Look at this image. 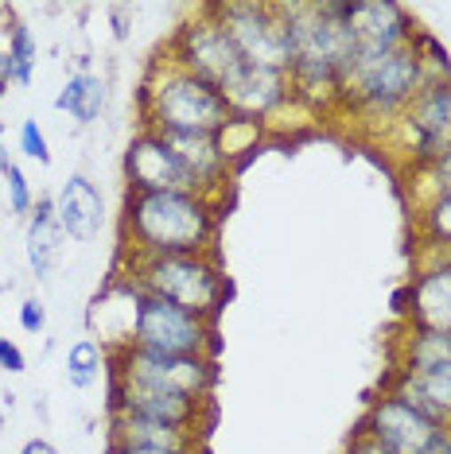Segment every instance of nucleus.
Returning a JSON list of instances; mask_svg holds the SVG:
<instances>
[{
    "label": "nucleus",
    "instance_id": "obj_1",
    "mask_svg": "<svg viewBox=\"0 0 451 454\" xmlns=\"http://www.w3.org/2000/svg\"><path fill=\"white\" fill-rule=\"evenodd\" d=\"M289 24V82L292 101L315 121L343 109L346 78L358 63V43L346 24V0L281 4Z\"/></svg>",
    "mask_w": 451,
    "mask_h": 454
},
{
    "label": "nucleus",
    "instance_id": "obj_2",
    "mask_svg": "<svg viewBox=\"0 0 451 454\" xmlns=\"http://www.w3.org/2000/svg\"><path fill=\"white\" fill-rule=\"evenodd\" d=\"M226 199L187 191H125L117 256H194L218 253Z\"/></svg>",
    "mask_w": 451,
    "mask_h": 454
},
{
    "label": "nucleus",
    "instance_id": "obj_3",
    "mask_svg": "<svg viewBox=\"0 0 451 454\" xmlns=\"http://www.w3.org/2000/svg\"><path fill=\"white\" fill-rule=\"evenodd\" d=\"M137 117L140 129L160 132V137H176V132H210V137H218L233 121V113L218 86L187 74L160 51L148 63L145 78H140Z\"/></svg>",
    "mask_w": 451,
    "mask_h": 454
},
{
    "label": "nucleus",
    "instance_id": "obj_4",
    "mask_svg": "<svg viewBox=\"0 0 451 454\" xmlns=\"http://www.w3.org/2000/svg\"><path fill=\"white\" fill-rule=\"evenodd\" d=\"M113 276L132 284L137 292L160 295V299H168V303L183 307V311L210 318V323H218L226 299H230V280H226V268L218 261V253L140 256V261L117 256Z\"/></svg>",
    "mask_w": 451,
    "mask_h": 454
},
{
    "label": "nucleus",
    "instance_id": "obj_5",
    "mask_svg": "<svg viewBox=\"0 0 451 454\" xmlns=\"http://www.w3.org/2000/svg\"><path fill=\"white\" fill-rule=\"evenodd\" d=\"M424 67H420L416 47L408 43L389 55H358V63L346 78L343 113L354 121H382L393 125L401 113L413 106V98L424 90Z\"/></svg>",
    "mask_w": 451,
    "mask_h": 454
},
{
    "label": "nucleus",
    "instance_id": "obj_6",
    "mask_svg": "<svg viewBox=\"0 0 451 454\" xmlns=\"http://www.w3.org/2000/svg\"><path fill=\"white\" fill-rule=\"evenodd\" d=\"M113 280H117V276H113ZM125 346L152 349V354L214 357V349H218V323L132 287V323H129Z\"/></svg>",
    "mask_w": 451,
    "mask_h": 454
},
{
    "label": "nucleus",
    "instance_id": "obj_7",
    "mask_svg": "<svg viewBox=\"0 0 451 454\" xmlns=\"http://www.w3.org/2000/svg\"><path fill=\"white\" fill-rule=\"evenodd\" d=\"M109 377L132 380L145 388H168L194 400H210L218 385V365L214 357H183V354H152L137 346L109 349Z\"/></svg>",
    "mask_w": 451,
    "mask_h": 454
},
{
    "label": "nucleus",
    "instance_id": "obj_8",
    "mask_svg": "<svg viewBox=\"0 0 451 454\" xmlns=\"http://www.w3.org/2000/svg\"><path fill=\"white\" fill-rule=\"evenodd\" d=\"M163 55L176 67L187 70V74L210 82V86H218V90L245 67L241 51L233 47L226 27L214 20L210 4H202L194 16L183 20L176 32H171L168 43H163Z\"/></svg>",
    "mask_w": 451,
    "mask_h": 454
},
{
    "label": "nucleus",
    "instance_id": "obj_9",
    "mask_svg": "<svg viewBox=\"0 0 451 454\" xmlns=\"http://www.w3.org/2000/svg\"><path fill=\"white\" fill-rule=\"evenodd\" d=\"M210 12L241 51L245 63L289 70V24H284L281 4L226 0V4H210Z\"/></svg>",
    "mask_w": 451,
    "mask_h": 454
},
{
    "label": "nucleus",
    "instance_id": "obj_10",
    "mask_svg": "<svg viewBox=\"0 0 451 454\" xmlns=\"http://www.w3.org/2000/svg\"><path fill=\"white\" fill-rule=\"evenodd\" d=\"M393 132L401 137L397 152H405V171L424 168L439 152H447L451 148V78L424 82V90L413 98V106L393 121Z\"/></svg>",
    "mask_w": 451,
    "mask_h": 454
},
{
    "label": "nucleus",
    "instance_id": "obj_11",
    "mask_svg": "<svg viewBox=\"0 0 451 454\" xmlns=\"http://www.w3.org/2000/svg\"><path fill=\"white\" fill-rule=\"evenodd\" d=\"M397 303L405 326L451 334V253H416V272Z\"/></svg>",
    "mask_w": 451,
    "mask_h": 454
},
{
    "label": "nucleus",
    "instance_id": "obj_12",
    "mask_svg": "<svg viewBox=\"0 0 451 454\" xmlns=\"http://www.w3.org/2000/svg\"><path fill=\"white\" fill-rule=\"evenodd\" d=\"M444 427L447 423L420 416V411L408 408L405 400L389 396V392H377L370 400V408H366L362 427L358 431H362L366 439H374L377 447L389 450V454H424Z\"/></svg>",
    "mask_w": 451,
    "mask_h": 454
},
{
    "label": "nucleus",
    "instance_id": "obj_13",
    "mask_svg": "<svg viewBox=\"0 0 451 454\" xmlns=\"http://www.w3.org/2000/svg\"><path fill=\"white\" fill-rule=\"evenodd\" d=\"M125 191H187L202 194L160 132L137 129L125 148Z\"/></svg>",
    "mask_w": 451,
    "mask_h": 454
},
{
    "label": "nucleus",
    "instance_id": "obj_14",
    "mask_svg": "<svg viewBox=\"0 0 451 454\" xmlns=\"http://www.w3.org/2000/svg\"><path fill=\"white\" fill-rule=\"evenodd\" d=\"M222 98L238 121H253V125H269L281 117V109L292 106V82L289 70L245 63L238 74L222 86Z\"/></svg>",
    "mask_w": 451,
    "mask_h": 454
},
{
    "label": "nucleus",
    "instance_id": "obj_15",
    "mask_svg": "<svg viewBox=\"0 0 451 454\" xmlns=\"http://www.w3.org/2000/svg\"><path fill=\"white\" fill-rule=\"evenodd\" d=\"M207 408H210V400H194V396H183V392L145 388V385H132V380L109 377V411H129V416L171 423V427H187L202 435Z\"/></svg>",
    "mask_w": 451,
    "mask_h": 454
},
{
    "label": "nucleus",
    "instance_id": "obj_16",
    "mask_svg": "<svg viewBox=\"0 0 451 454\" xmlns=\"http://www.w3.org/2000/svg\"><path fill=\"white\" fill-rule=\"evenodd\" d=\"M346 24L358 55H389L413 43L416 20L397 0H346Z\"/></svg>",
    "mask_w": 451,
    "mask_h": 454
},
{
    "label": "nucleus",
    "instance_id": "obj_17",
    "mask_svg": "<svg viewBox=\"0 0 451 454\" xmlns=\"http://www.w3.org/2000/svg\"><path fill=\"white\" fill-rule=\"evenodd\" d=\"M55 214H59L67 241L90 245L106 230V194H101V187L90 175L75 171V175H67V183L55 194Z\"/></svg>",
    "mask_w": 451,
    "mask_h": 454
},
{
    "label": "nucleus",
    "instance_id": "obj_18",
    "mask_svg": "<svg viewBox=\"0 0 451 454\" xmlns=\"http://www.w3.org/2000/svg\"><path fill=\"white\" fill-rule=\"evenodd\" d=\"M163 140L171 144V152H176L179 163L191 171V179L199 183L202 194L226 199L230 175H233V160L226 156L218 137H210V132H176V137H163Z\"/></svg>",
    "mask_w": 451,
    "mask_h": 454
},
{
    "label": "nucleus",
    "instance_id": "obj_19",
    "mask_svg": "<svg viewBox=\"0 0 451 454\" xmlns=\"http://www.w3.org/2000/svg\"><path fill=\"white\" fill-rule=\"evenodd\" d=\"M382 392L405 400V404L416 408L420 416L451 427V365L420 369V373H413V369H393V373L385 377Z\"/></svg>",
    "mask_w": 451,
    "mask_h": 454
},
{
    "label": "nucleus",
    "instance_id": "obj_20",
    "mask_svg": "<svg viewBox=\"0 0 451 454\" xmlns=\"http://www.w3.org/2000/svg\"><path fill=\"white\" fill-rule=\"evenodd\" d=\"M109 447H140V450H202V435L171 423L140 419L129 411H109Z\"/></svg>",
    "mask_w": 451,
    "mask_h": 454
},
{
    "label": "nucleus",
    "instance_id": "obj_21",
    "mask_svg": "<svg viewBox=\"0 0 451 454\" xmlns=\"http://www.w3.org/2000/svg\"><path fill=\"white\" fill-rule=\"evenodd\" d=\"M24 249H28V264H32V276H36L39 284H47L51 276H55V268L63 264L67 233H63V225H59L55 199H51V194H39L32 218H28Z\"/></svg>",
    "mask_w": 451,
    "mask_h": 454
},
{
    "label": "nucleus",
    "instance_id": "obj_22",
    "mask_svg": "<svg viewBox=\"0 0 451 454\" xmlns=\"http://www.w3.org/2000/svg\"><path fill=\"white\" fill-rule=\"evenodd\" d=\"M106 106H109V82L101 74H94V70H75L55 98V109L67 113V117L82 129L94 125L101 113H106Z\"/></svg>",
    "mask_w": 451,
    "mask_h": 454
},
{
    "label": "nucleus",
    "instance_id": "obj_23",
    "mask_svg": "<svg viewBox=\"0 0 451 454\" xmlns=\"http://www.w3.org/2000/svg\"><path fill=\"white\" fill-rule=\"evenodd\" d=\"M416 253H451V194L413 206Z\"/></svg>",
    "mask_w": 451,
    "mask_h": 454
},
{
    "label": "nucleus",
    "instance_id": "obj_24",
    "mask_svg": "<svg viewBox=\"0 0 451 454\" xmlns=\"http://www.w3.org/2000/svg\"><path fill=\"white\" fill-rule=\"evenodd\" d=\"M106 373H109V349L101 346L94 334L70 342V349H67V380H70V388L86 392V388H94Z\"/></svg>",
    "mask_w": 451,
    "mask_h": 454
},
{
    "label": "nucleus",
    "instance_id": "obj_25",
    "mask_svg": "<svg viewBox=\"0 0 451 454\" xmlns=\"http://www.w3.org/2000/svg\"><path fill=\"white\" fill-rule=\"evenodd\" d=\"M8 35V59H12V86H32V74H36V63H39V39L36 32L24 24V20H12L4 27Z\"/></svg>",
    "mask_w": 451,
    "mask_h": 454
},
{
    "label": "nucleus",
    "instance_id": "obj_26",
    "mask_svg": "<svg viewBox=\"0 0 451 454\" xmlns=\"http://www.w3.org/2000/svg\"><path fill=\"white\" fill-rule=\"evenodd\" d=\"M405 187H408L413 206L436 199V194H451V148L439 152V156L432 163H424V168L405 171Z\"/></svg>",
    "mask_w": 451,
    "mask_h": 454
},
{
    "label": "nucleus",
    "instance_id": "obj_27",
    "mask_svg": "<svg viewBox=\"0 0 451 454\" xmlns=\"http://www.w3.org/2000/svg\"><path fill=\"white\" fill-rule=\"evenodd\" d=\"M0 179H4V199H8V214H12V218H32V210H36V191H32V183H28V175H24V168H20V163H12V168H8L4 175H0Z\"/></svg>",
    "mask_w": 451,
    "mask_h": 454
},
{
    "label": "nucleus",
    "instance_id": "obj_28",
    "mask_svg": "<svg viewBox=\"0 0 451 454\" xmlns=\"http://www.w3.org/2000/svg\"><path fill=\"white\" fill-rule=\"evenodd\" d=\"M413 47L420 55V67H424L428 82H439V78H451V59H447V47H439V39L424 27H416L413 35Z\"/></svg>",
    "mask_w": 451,
    "mask_h": 454
},
{
    "label": "nucleus",
    "instance_id": "obj_29",
    "mask_svg": "<svg viewBox=\"0 0 451 454\" xmlns=\"http://www.w3.org/2000/svg\"><path fill=\"white\" fill-rule=\"evenodd\" d=\"M16 148H20V156L36 160L39 168H51V144H47V132L39 129V121H20Z\"/></svg>",
    "mask_w": 451,
    "mask_h": 454
},
{
    "label": "nucleus",
    "instance_id": "obj_30",
    "mask_svg": "<svg viewBox=\"0 0 451 454\" xmlns=\"http://www.w3.org/2000/svg\"><path fill=\"white\" fill-rule=\"evenodd\" d=\"M20 330L24 334H44L47 330V307L39 299H24L20 303Z\"/></svg>",
    "mask_w": 451,
    "mask_h": 454
},
{
    "label": "nucleus",
    "instance_id": "obj_31",
    "mask_svg": "<svg viewBox=\"0 0 451 454\" xmlns=\"http://www.w3.org/2000/svg\"><path fill=\"white\" fill-rule=\"evenodd\" d=\"M0 369H4V373H24L28 369L24 349H20L12 338H0Z\"/></svg>",
    "mask_w": 451,
    "mask_h": 454
},
{
    "label": "nucleus",
    "instance_id": "obj_32",
    "mask_svg": "<svg viewBox=\"0 0 451 454\" xmlns=\"http://www.w3.org/2000/svg\"><path fill=\"white\" fill-rule=\"evenodd\" d=\"M109 16H113V39H121V43H125V39H129V16H132V8L129 4H109Z\"/></svg>",
    "mask_w": 451,
    "mask_h": 454
},
{
    "label": "nucleus",
    "instance_id": "obj_33",
    "mask_svg": "<svg viewBox=\"0 0 451 454\" xmlns=\"http://www.w3.org/2000/svg\"><path fill=\"white\" fill-rule=\"evenodd\" d=\"M343 454H389V450H382L374 439H366L362 431H358V435H354L351 442H346V450H343Z\"/></svg>",
    "mask_w": 451,
    "mask_h": 454
},
{
    "label": "nucleus",
    "instance_id": "obj_34",
    "mask_svg": "<svg viewBox=\"0 0 451 454\" xmlns=\"http://www.w3.org/2000/svg\"><path fill=\"white\" fill-rule=\"evenodd\" d=\"M20 454H59V447L51 439H44V435H36V439H28L24 447H20Z\"/></svg>",
    "mask_w": 451,
    "mask_h": 454
},
{
    "label": "nucleus",
    "instance_id": "obj_35",
    "mask_svg": "<svg viewBox=\"0 0 451 454\" xmlns=\"http://www.w3.org/2000/svg\"><path fill=\"white\" fill-rule=\"evenodd\" d=\"M8 86H12V59H8V51L0 47V98L8 94Z\"/></svg>",
    "mask_w": 451,
    "mask_h": 454
},
{
    "label": "nucleus",
    "instance_id": "obj_36",
    "mask_svg": "<svg viewBox=\"0 0 451 454\" xmlns=\"http://www.w3.org/2000/svg\"><path fill=\"white\" fill-rule=\"evenodd\" d=\"M424 454H451V427L439 431V435L432 439V447H428Z\"/></svg>",
    "mask_w": 451,
    "mask_h": 454
},
{
    "label": "nucleus",
    "instance_id": "obj_37",
    "mask_svg": "<svg viewBox=\"0 0 451 454\" xmlns=\"http://www.w3.org/2000/svg\"><path fill=\"white\" fill-rule=\"evenodd\" d=\"M109 454H187V450H140V447H109ZM202 454V450H194Z\"/></svg>",
    "mask_w": 451,
    "mask_h": 454
},
{
    "label": "nucleus",
    "instance_id": "obj_38",
    "mask_svg": "<svg viewBox=\"0 0 451 454\" xmlns=\"http://www.w3.org/2000/svg\"><path fill=\"white\" fill-rule=\"evenodd\" d=\"M0 140H4V125H0Z\"/></svg>",
    "mask_w": 451,
    "mask_h": 454
}]
</instances>
